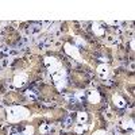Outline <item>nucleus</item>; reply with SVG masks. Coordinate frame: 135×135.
Instances as JSON below:
<instances>
[{"mask_svg":"<svg viewBox=\"0 0 135 135\" xmlns=\"http://www.w3.org/2000/svg\"><path fill=\"white\" fill-rule=\"evenodd\" d=\"M70 80L77 88H85L89 83H91V76L88 74L86 70L76 69L70 73Z\"/></svg>","mask_w":135,"mask_h":135,"instance_id":"f257e3e1","label":"nucleus"},{"mask_svg":"<svg viewBox=\"0 0 135 135\" xmlns=\"http://www.w3.org/2000/svg\"><path fill=\"white\" fill-rule=\"evenodd\" d=\"M39 97L43 101H54L60 97V93L57 92V89L53 85L42 84V85H39Z\"/></svg>","mask_w":135,"mask_h":135,"instance_id":"f03ea898","label":"nucleus"},{"mask_svg":"<svg viewBox=\"0 0 135 135\" xmlns=\"http://www.w3.org/2000/svg\"><path fill=\"white\" fill-rule=\"evenodd\" d=\"M26 101V97L22 92H8L4 96V103L6 104H22Z\"/></svg>","mask_w":135,"mask_h":135,"instance_id":"7ed1b4c3","label":"nucleus"},{"mask_svg":"<svg viewBox=\"0 0 135 135\" xmlns=\"http://www.w3.org/2000/svg\"><path fill=\"white\" fill-rule=\"evenodd\" d=\"M19 39H20V35L15 28H7V31L4 34V41L7 45H9V46L16 45L19 42Z\"/></svg>","mask_w":135,"mask_h":135,"instance_id":"20e7f679","label":"nucleus"},{"mask_svg":"<svg viewBox=\"0 0 135 135\" xmlns=\"http://www.w3.org/2000/svg\"><path fill=\"white\" fill-rule=\"evenodd\" d=\"M47 116H49L53 122H60V120H62V119L66 116V111L62 109V108H53V109L49 111Z\"/></svg>","mask_w":135,"mask_h":135,"instance_id":"39448f33","label":"nucleus"},{"mask_svg":"<svg viewBox=\"0 0 135 135\" xmlns=\"http://www.w3.org/2000/svg\"><path fill=\"white\" fill-rule=\"evenodd\" d=\"M81 55H83V58H84L88 64H91L93 68L97 66V61H96V58H95V54H92L91 51H88L86 49H83V50H81Z\"/></svg>","mask_w":135,"mask_h":135,"instance_id":"423d86ee","label":"nucleus"},{"mask_svg":"<svg viewBox=\"0 0 135 135\" xmlns=\"http://www.w3.org/2000/svg\"><path fill=\"white\" fill-rule=\"evenodd\" d=\"M0 135H7V132H6L4 130H2V128H0Z\"/></svg>","mask_w":135,"mask_h":135,"instance_id":"0eeeda50","label":"nucleus"}]
</instances>
